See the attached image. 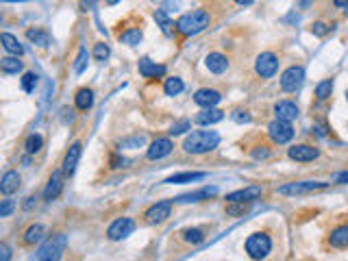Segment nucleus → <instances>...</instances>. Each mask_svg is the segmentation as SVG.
<instances>
[{"mask_svg": "<svg viewBox=\"0 0 348 261\" xmlns=\"http://www.w3.org/2000/svg\"><path fill=\"white\" fill-rule=\"evenodd\" d=\"M220 144V135L216 130H191L183 142V151L189 155H203V153H211L214 148Z\"/></svg>", "mask_w": 348, "mask_h": 261, "instance_id": "nucleus-1", "label": "nucleus"}, {"mask_svg": "<svg viewBox=\"0 0 348 261\" xmlns=\"http://www.w3.org/2000/svg\"><path fill=\"white\" fill-rule=\"evenodd\" d=\"M74 105H76L79 111H87V109H91V107H94V91L87 89V87L79 89L76 96H74Z\"/></svg>", "mask_w": 348, "mask_h": 261, "instance_id": "nucleus-27", "label": "nucleus"}, {"mask_svg": "<svg viewBox=\"0 0 348 261\" xmlns=\"http://www.w3.org/2000/svg\"><path fill=\"white\" fill-rule=\"evenodd\" d=\"M35 85H37V77H35L33 72H26L24 77H22V89L31 94V91L35 89Z\"/></svg>", "mask_w": 348, "mask_h": 261, "instance_id": "nucleus-39", "label": "nucleus"}, {"mask_svg": "<svg viewBox=\"0 0 348 261\" xmlns=\"http://www.w3.org/2000/svg\"><path fill=\"white\" fill-rule=\"evenodd\" d=\"M331 94H333V81L331 79H326V81H322V83H318L316 85V98L318 100H326Z\"/></svg>", "mask_w": 348, "mask_h": 261, "instance_id": "nucleus-35", "label": "nucleus"}, {"mask_svg": "<svg viewBox=\"0 0 348 261\" xmlns=\"http://www.w3.org/2000/svg\"><path fill=\"white\" fill-rule=\"evenodd\" d=\"M120 0H105V5H109V7H113V5H118Z\"/></svg>", "mask_w": 348, "mask_h": 261, "instance_id": "nucleus-54", "label": "nucleus"}, {"mask_svg": "<svg viewBox=\"0 0 348 261\" xmlns=\"http://www.w3.org/2000/svg\"><path fill=\"white\" fill-rule=\"evenodd\" d=\"M142 31L140 29H129V31H124V33H120V42L122 44H126V46H137L142 42Z\"/></svg>", "mask_w": 348, "mask_h": 261, "instance_id": "nucleus-33", "label": "nucleus"}, {"mask_svg": "<svg viewBox=\"0 0 348 261\" xmlns=\"http://www.w3.org/2000/svg\"><path fill=\"white\" fill-rule=\"evenodd\" d=\"M335 181H337V183H344V185H348V172H340V174L335 176Z\"/></svg>", "mask_w": 348, "mask_h": 261, "instance_id": "nucleus-50", "label": "nucleus"}, {"mask_svg": "<svg viewBox=\"0 0 348 261\" xmlns=\"http://www.w3.org/2000/svg\"><path fill=\"white\" fill-rule=\"evenodd\" d=\"M209 22H211V15H209V11H205V9H196V11H189V13H183L179 20H177V31L181 35H198V33H203Z\"/></svg>", "mask_w": 348, "mask_h": 261, "instance_id": "nucleus-2", "label": "nucleus"}, {"mask_svg": "<svg viewBox=\"0 0 348 261\" xmlns=\"http://www.w3.org/2000/svg\"><path fill=\"white\" fill-rule=\"evenodd\" d=\"M222 100V94H220L218 89H209V87H203V89H198L196 94H194V102L200 107H216L218 102Z\"/></svg>", "mask_w": 348, "mask_h": 261, "instance_id": "nucleus-17", "label": "nucleus"}, {"mask_svg": "<svg viewBox=\"0 0 348 261\" xmlns=\"http://www.w3.org/2000/svg\"><path fill=\"white\" fill-rule=\"evenodd\" d=\"M253 157H255L257 161L268 159V157H270V148H268V146H257V148L253 151Z\"/></svg>", "mask_w": 348, "mask_h": 261, "instance_id": "nucleus-45", "label": "nucleus"}, {"mask_svg": "<svg viewBox=\"0 0 348 261\" xmlns=\"http://www.w3.org/2000/svg\"><path fill=\"white\" fill-rule=\"evenodd\" d=\"M231 120H233V122H237V124H248L253 118H250L248 111H244V109H233V111H231Z\"/></svg>", "mask_w": 348, "mask_h": 261, "instance_id": "nucleus-37", "label": "nucleus"}, {"mask_svg": "<svg viewBox=\"0 0 348 261\" xmlns=\"http://www.w3.org/2000/svg\"><path fill=\"white\" fill-rule=\"evenodd\" d=\"M189 128H191L189 120H181V122H177V124L170 126L168 133H170V135H183V133H185V130H189Z\"/></svg>", "mask_w": 348, "mask_h": 261, "instance_id": "nucleus-40", "label": "nucleus"}, {"mask_svg": "<svg viewBox=\"0 0 348 261\" xmlns=\"http://www.w3.org/2000/svg\"><path fill=\"white\" fill-rule=\"evenodd\" d=\"M87 57H89L87 50H85V48H81V50H79V57H76V63H74V72H76V74H81V72L85 70V65H87Z\"/></svg>", "mask_w": 348, "mask_h": 261, "instance_id": "nucleus-41", "label": "nucleus"}, {"mask_svg": "<svg viewBox=\"0 0 348 261\" xmlns=\"http://www.w3.org/2000/svg\"><path fill=\"white\" fill-rule=\"evenodd\" d=\"M0 42H3V48H5L7 52L17 54V57H22V54H24V46L17 42L15 35H11V33H3V35H0Z\"/></svg>", "mask_w": 348, "mask_h": 261, "instance_id": "nucleus-26", "label": "nucleus"}, {"mask_svg": "<svg viewBox=\"0 0 348 261\" xmlns=\"http://www.w3.org/2000/svg\"><path fill=\"white\" fill-rule=\"evenodd\" d=\"M181 237H183V241L185 244H191V246H198V244H203L205 241V231L203 229H185L181 233Z\"/></svg>", "mask_w": 348, "mask_h": 261, "instance_id": "nucleus-28", "label": "nucleus"}, {"mask_svg": "<svg viewBox=\"0 0 348 261\" xmlns=\"http://www.w3.org/2000/svg\"><path fill=\"white\" fill-rule=\"evenodd\" d=\"M305 81V70L300 65H292L281 74V89L283 91H296Z\"/></svg>", "mask_w": 348, "mask_h": 261, "instance_id": "nucleus-10", "label": "nucleus"}, {"mask_svg": "<svg viewBox=\"0 0 348 261\" xmlns=\"http://www.w3.org/2000/svg\"><path fill=\"white\" fill-rule=\"evenodd\" d=\"M137 70H140V74L144 79H157V77H163V74H166V65H159L148 57H142L140 63H137Z\"/></svg>", "mask_w": 348, "mask_h": 261, "instance_id": "nucleus-16", "label": "nucleus"}, {"mask_svg": "<svg viewBox=\"0 0 348 261\" xmlns=\"http://www.w3.org/2000/svg\"><path fill=\"white\" fill-rule=\"evenodd\" d=\"M235 3L240 5V7H248V5H253V3H255V0H235Z\"/></svg>", "mask_w": 348, "mask_h": 261, "instance_id": "nucleus-52", "label": "nucleus"}, {"mask_svg": "<svg viewBox=\"0 0 348 261\" xmlns=\"http://www.w3.org/2000/svg\"><path fill=\"white\" fill-rule=\"evenodd\" d=\"M216 194H218V188H203V190H198V192L179 196V198H174V202H198V200L211 198V196H216Z\"/></svg>", "mask_w": 348, "mask_h": 261, "instance_id": "nucleus-24", "label": "nucleus"}, {"mask_svg": "<svg viewBox=\"0 0 348 261\" xmlns=\"http://www.w3.org/2000/svg\"><path fill=\"white\" fill-rule=\"evenodd\" d=\"M154 20H157V24H159V29L166 33V35H170L172 33V22H170V17L166 15V11H161V9H157V11H154Z\"/></svg>", "mask_w": 348, "mask_h": 261, "instance_id": "nucleus-36", "label": "nucleus"}, {"mask_svg": "<svg viewBox=\"0 0 348 261\" xmlns=\"http://www.w3.org/2000/svg\"><path fill=\"white\" fill-rule=\"evenodd\" d=\"M81 153H83V146H81V142H74L68 148L66 157H63V163H61V170L66 172V174H74L76 163L81 159Z\"/></svg>", "mask_w": 348, "mask_h": 261, "instance_id": "nucleus-14", "label": "nucleus"}, {"mask_svg": "<svg viewBox=\"0 0 348 261\" xmlns=\"http://www.w3.org/2000/svg\"><path fill=\"white\" fill-rule=\"evenodd\" d=\"M96 3L98 0H81V9L83 11H91V9H96Z\"/></svg>", "mask_w": 348, "mask_h": 261, "instance_id": "nucleus-48", "label": "nucleus"}, {"mask_svg": "<svg viewBox=\"0 0 348 261\" xmlns=\"http://www.w3.org/2000/svg\"><path fill=\"white\" fill-rule=\"evenodd\" d=\"M109 54H111V48H109L105 42H98V44L94 46V50H91V57H94L98 63H105V61L109 59Z\"/></svg>", "mask_w": 348, "mask_h": 261, "instance_id": "nucleus-34", "label": "nucleus"}, {"mask_svg": "<svg viewBox=\"0 0 348 261\" xmlns=\"http://www.w3.org/2000/svg\"><path fill=\"white\" fill-rule=\"evenodd\" d=\"M346 100H348V89H346Z\"/></svg>", "mask_w": 348, "mask_h": 261, "instance_id": "nucleus-56", "label": "nucleus"}, {"mask_svg": "<svg viewBox=\"0 0 348 261\" xmlns=\"http://www.w3.org/2000/svg\"><path fill=\"white\" fill-rule=\"evenodd\" d=\"M126 163H129V161H126L124 157H118V155L111 157V167H124Z\"/></svg>", "mask_w": 348, "mask_h": 261, "instance_id": "nucleus-47", "label": "nucleus"}, {"mask_svg": "<svg viewBox=\"0 0 348 261\" xmlns=\"http://www.w3.org/2000/svg\"><path fill=\"white\" fill-rule=\"evenodd\" d=\"M244 246L250 259H265L272 250V239L265 233H253V235H248Z\"/></svg>", "mask_w": 348, "mask_h": 261, "instance_id": "nucleus-4", "label": "nucleus"}, {"mask_svg": "<svg viewBox=\"0 0 348 261\" xmlns=\"http://www.w3.org/2000/svg\"><path fill=\"white\" fill-rule=\"evenodd\" d=\"M172 148H174V144H172L170 137H157V139H154V142L148 146L146 157H148L150 161H159V159H163V157H168V155L172 153Z\"/></svg>", "mask_w": 348, "mask_h": 261, "instance_id": "nucleus-11", "label": "nucleus"}, {"mask_svg": "<svg viewBox=\"0 0 348 261\" xmlns=\"http://www.w3.org/2000/svg\"><path fill=\"white\" fill-rule=\"evenodd\" d=\"M63 170H54L52 176L48 179V185H46L44 190V200H54L59 198V194L63 192Z\"/></svg>", "mask_w": 348, "mask_h": 261, "instance_id": "nucleus-15", "label": "nucleus"}, {"mask_svg": "<svg viewBox=\"0 0 348 261\" xmlns=\"http://www.w3.org/2000/svg\"><path fill=\"white\" fill-rule=\"evenodd\" d=\"M3 3H22V0H3Z\"/></svg>", "mask_w": 348, "mask_h": 261, "instance_id": "nucleus-55", "label": "nucleus"}, {"mask_svg": "<svg viewBox=\"0 0 348 261\" xmlns=\"http://www.w3.org/2000/svg\"><path fill=\"white\" fill-rule=\"evenodd\" d=\"M335 7H348V0H333Z\"/></svg>", "mask_w": 348, "mask_h": 261, "instance_id": "nucleus-53", "label": "nucleus"}, {"mask_svg": "<svg viewBox=\"0 0 348 261\" xmlns=\"http://www.w3.org/2000/svg\"><path fill=\"white\" fill-rule=\"evenodd\" d=\"M26 40L33 42V44H37V46H42V48L50 46V35L46 33L44 29H29V31H26Z\"/></svg>", "mask_w": 348, "mask_h": 261, "instance_id": "nucleus-29", "label": "nucleus"}, {"mask_svg": "<svg viewBox=\"0 0 348 261\" xmlns=\"http://www.w3.org/2000/svg\"><path fill=\"white\" fill-rule=\"evenodd\" d=\"M144 142H146V135H133L129 139H122L120 148H140V146H144Z\"/></svg>", "mask_w": 348, "mask_h": 261, "instance_id": "nucleus-38", "label": "nucleus"}, {"mask_svg": "<svg viewBox=\"0 0 348 261\" xmlns=\"http://www.w3.org/2000/svg\"><path fill=\"white\" fill-rule=\"evenodd\" d=\"M172 204L174 200H159V202H154L152 207L144 213V218L148 225H161V222H166L170 218V213H172Z\"/></svg>", "mask_w": 348, "mask_h": 261, "instance_id": "nucleus-9", "label": "nucleus"}, {"mask_svg": "<svg viewBox=\"0 0 348 261\" xmlns=\"http://www.w3.org/2000/svg\"><path fill=\"white\" fill-rule=\"evenodd\" d=\"M226 213H228V216H244V213H246V204L244 202H228Z\"/></svg>", "mask_w": 348, "mask_h": 261, "instance_id": "nucleus-43", "label": "nucleus"}, {"mask_svg": "<svg viewBox=\"0 0 348 261\" xmlns=\"http://www.w3.org/2000/svg\"><path fill=\"white\" fill-rule=\"evenodd\" d=\"M66 246H68V235H66V233H54L52 237H48V239H46L44 244L40 246L37 259H40V261H57V259L63 255Z\"/></svg>", "mask_w": 348, "mask_h": 261, "instance_id": "nucleus-3", "label": "nucleus"}, {"mask_svg": "<svg viewBox=\"0 0 348 261\" xmlns=\"http://www.w3.org/2000/svg\"><path fill=\"white\" fill-rule=\"evenodd\" d=\"M20 183H22V176L17 174L15 170H9V172H5L3 181H0V192H3L5 196H11L13 192H17Z\"/></svg>", "mask_w": 348, "mask_h": 261, "instance_id": "nucleus-21", "label": "nucleus"}, {"mask_svg": "<svg viewBox=\"0 0 348 261\" xmlns=\"http://www.w3.org/2000/svg\"><path fill=\"white\" fill-rule=\"evenodd\" d=\"M328 31H331V26H326L324 22H316L314 26H311V33H314L316 37H324Z\"/></svg>", "mask_w": 348, "mask_h": 261, "instance_id": "nucleus-44", "label": "nucleus"}, {"mask_svg": "<svg viewBox=\"0 0 348 261\" xmlns=\"http://www.w3.org/2000/svg\"><path fill=\"white\" fill-rule=\"evenodd\" d=\"M42 146H44V137L40 133H31L29 137H26V142H24V151L29 155H37L42 151Z\"/></svg>", "mask_w": 348, "mask_h": 261, "instance_id": "nucleus-31", "label": "nucleus"}, {"mask_svg": "<svg viewBox=\"0 0 348 261\" xmlns=\"http://www.w3.org/2000/svg\"><path fill=\"white\" fill-rule=\"evenodd\" d=\"M0 68H3V74H17L22 72V61L17 59V54L15 57H5L0 61Z\"/></svg>", "mask_w": 348, "mask_h": 261, "instance_id": "nucleus-32", "label": "nucleus"}, {"mask_svg": "<svg viewBox=\"0 0 348 261\" xmlns=\"http://www.w3.org/2000/svg\"><path fill=\"white\" fill-rule=\"evenodd\" d=\"M44 235H46V229L44 225H31L29 229L24 231V235H22V244L24 246H35V244H40V241H44Z\"/></svg>", "mask_w": 348, "mask_h": 261, "instance_id": "nucleus-23", "label": "nucleus"}, {"mask_svg": "<svg viewBox=\"0 0 348 261\" xmlns=\"http://www.w3.org/2000/svg\"><path fill=\"white\" fill-rule=\"evenodd\" d=\"M205 65H207L209 72L222 74V72H226V68H228V59L224 57L222 52H209L207 59H205Z\"/></svg>", "mask_w": 348, "mask_h": 261, "instance_id": "nucleus-22", "label": "nucleus"}, {"mask_svg": "<svg viewBox=\"0 0 348 261\" xmlns=\"http://www.w3.org/2000/svg\"><path fill=\"white\" fill-rule=\"evenodd\" d=\"M135 231V220L133 218H118L113 220L107 229V237L111 241H120L124 237H129L131 233Z\"/></svg>", "mask_w": 348, "mask_h": 261, "instance_id": "nucleus-8", "label": "nucleus"}, {"mask_svg": "<svg viewBox=\"0 0 348 261\" xmlns=\"http://www.w3.org/2000/svg\"><path fill=\"white\" fill-rule=\"evenodd\" d=\"M220 120H224V111L222 109H216V107H205L200 114H196L194 122L196 124H203V126H211L218 124Z\"/></svg>", "mask_w": 348, "mask_h": 261, "instance_id": "nucleus-18", "label": "nucleus"}, {"mask_svg": "<svg viewBox=\"0 0 348 261\" xmlns=\"http://www.w3.org/2000/svg\"><path fill=\"white\" fill-rule=\"evenodd\" d=\"M279 70V57L274 52H261L255 61V72L261 79H272Z\"/></svg>", "mask_w": 348, "mask_h": 261, "instance_id": "nucleus-7", "label": "nucleus"}, {"mask_svg": "<svg viewBox=\"0 0 348 261\" xmlns=\"http://www.w3.org/2000/svg\"><path fill=\"white\" fill-rule=\"evenodd\" d=\"M261 194H263L261 185H248L244 190H235L231 194H226V202H253L261 198Z\"/></svg>", "mask_w": 348, "mask_h": 261, "instance_id": "nucleus-12", "label": "nucleus"}, {"mask_svg": "<svg viewBox=\"0 0 348 261\" xmlns=\"http://www.w3.org/2000/svg\"><path fill=\"white\" fill-rule=\"evenodd\" d=\"M268 135L274 144H287L292 137H294V126H292V122H287V120H274V122L268 124Z\"/></svg>", "mask_w": 348, "mask_h": 261, "instance_id": "nucleus-6", "label": "nucleus"}, {"mask_svg": "<svg viewBox=\"0 0 348 261\" xmlns=\"http://www.w3.org/2000/svg\"><path fill=\"white\" fill-rule=\"evenodd\" d=\"M9 257H11V253H9V246H7V244H0V259L9 261Z\"/></svg>", "mask_w": 348, "mask_h": 261, "instance_id": "nucleus-49", "label": "nucleus"}, {"mask_svg": "<svg viewBox=\"0 0 348 261\" xmlns=\"http://www.w3.org/2000/svg\"><path fill=\"white\" fill-rule=\"evenodd\" d=\"M185 89V83L179 77H170L166 79V85H163V91H166V96H179L181 91Z\"/></svg>", "mask_w": 348, "mask_h": 261, "instance_id": "nucleus-30", "label": "nucleus"}, {"mask_svg": "<svg viewBox=\"0 0 348 261\" xmlns=\"http://www.w3.org/2000/svg\"><path fill=\"white\" fill-rule=\"evenodd\" d=\"M287 155H289V159H294V161H298V163H307V161L318 159V157H320V151H318L316 146L298 144V146H292L289 151H287Z\"/></svg>", "mask_w": 348, "mask_h": 261, "instance_id": "nucleus-13", "label": "nucleus"}, {"mask_svg": "<svg viewBox=\"0 0 348 261\" xmlns=\"http://www.w3.org/2000/svg\"><path fill=\"white\" fill-rule=\"evenodd\" d=\"M35 200H37V198H35V196H29V198H26V202H24V209H26V211H29V209H33Z\"/></svg>", "mask_w": 348, "mask_h": 261, "instance_id": "nucleus-51", "label": "nucleus"}, {"mask_svg": "<svg viewBox=\"0 0 348 261\" xmlns=\"http://www.w3.org/2000/svg\"><path fill=\"white\" fill-rule=\"evenodd\" d=\"M274 116H277L279 120H287V122H292V120L298 118V107L292 100H279L277 105H274Z\"/></svg>", "mask_w": 348, "mask_h": 261, "instance_id": "nucleus-19", "label": "nucleus"}, {"mask_svg": "<svg viewBox=\"0 0 348 261\" xmlns=\"http://www.w3.org/2000/svg\"><path fill=\"white\" fill-rule=\"evenodd\" d=\"M207 176V172H179V174H172L168 176L166 185H185V183H196V181H203Z\"/></svg>", "mask_w": 348, "mask_h": 261, "instance_id": "nucleus-20", "label": "nucleus"}, {"mask_svg": "<svg viewBox=\"0 0 348 261\" xmlns=\"http://www.w3.org/2000/svg\"><path fill=\"white\" fill-rule=\"evenodd\" d=\"M13 209H15V202L11 198H5L3 202H0V218H9Z\"/></svg>", "mask_w": 348, "mask_h": 261, "instance_id": "nucleus-42", "label": "nucleus"}, {"mask_svg": "<svg viewBox=\"0 0 348 261\" xmlns=\"http://www.w3.org/2000/svg\"><path fill=\"white\" fill-rule=\"evenodd\" d=\"M61 122L63 124H70V122H74V109H61Z\"/></svg>", "mask_w": 348, "mask_h": 261, "instance_id": "nucleus-46", "label": "nucleus"}, {"mask_svg": "<svg viewBox=\"0 0 348 261\" xmlns=\"http://www.w3.org/2000/svg\"><path fill=\"white\" fill-rule=\"evenodd\" d=\"M328 244L333 248H348V225L333 229L331 235H328Z\"/></svg>", "mask_w": 348, "mask_h": 261, "instance_id": "nucleus-25", "label": "nucleus"}, {"mask_svg": "<svg viewBox=\"0 0 348 261\" xmlns=\"http://www.w3.org/2000/svg\"><path fill=\"white\" fill-rule=\"evenodd\" d=\"M326 185H328V183H322V181H296V183L281 185L279 194H283V196H300V194L320 192V190H324Z\"/></svg>", "mask_w": 348, "mask_h": 261, "instance_id": "nucleus-5", "label": "nucleus"}]
</instances>
